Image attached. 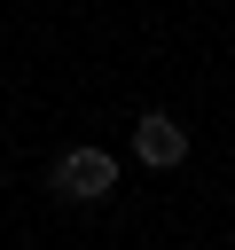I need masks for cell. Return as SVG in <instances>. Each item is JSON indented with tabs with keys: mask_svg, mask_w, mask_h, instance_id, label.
Segmentation results:
<instances>
[{
	"mask_svg": "<svg viewBox=\"0 0 235 250\" xmlns=\"http://www.w3.org/2000/svg\"><path fill=\"white\" fill-rule=\"evenodd\" d=\"M47 195L102 203V195H118V164H110L102 148H63V156H55V172H47Z\"/></svg>",
	"mask_w": 235,
	"mask_h": 250,
	"instance_id": "cell-1",
	"label": "cell"
},
{
	"mask_svg": "<svg viewBox=\"0 0 235 250\" xmlns=\"http://www.w3.org/2000/svg\"><path fill=\"white\" fill-rule=\"evenodd\" d=\"M133 156L164 172V164H180V156H188V133H180V125L164 117V109H149V117L133 125Z\"/></svg>",
	"mask_w": 235,
	"mask_h": 250,
	"instance_id": "cell-2",
	"label": "cell"
}]
</instances>
